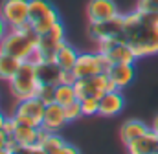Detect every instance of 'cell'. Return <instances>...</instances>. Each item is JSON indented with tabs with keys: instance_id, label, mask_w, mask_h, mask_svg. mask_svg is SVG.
I'll list each match as a JSON object with an SVG mask.
<instances>
[{
	"instance_id": "6da1fadb",
	"label": "cell",
	"mask_w": 158,
	"mask_h": 154,
	"mask_svg": "<svg viewBox=\"0 0 158 154\" xmlns=\"http://www.w3.org/2000/svg\"><path fill=\"white\" fill-rule=\"evenodd\" d=\"M39 40V33L35 31L33 24L28 22L20 28H13L0 42V51L19 59V61H33L35 46Z\"/></svg>"
},
{
	"instance_id": "484cf974",
	"label": "cell",
	"mask_w": 158,
	"mask_h": 154,
	"mask_svg": "<svg viewBox=\"0 0 158 154\" xmlns=\"http://www.w3.org/2000/svg\"><path fill=\"white\" fill-rule=\"evenodd\" d=\"M64 114H66V119H68V123H70V121H77L79 117L83 116L81 101H79V99H76L74 103L66 105V107H64Z\"/></svg>"
},
{
	"instance_id": "44dd1931",
	"label": "cell",
	"mask_w": 158,
	"mask_h": 154,
	"mask_svg": "<svg viewBox=\"0 0 158 154\" xmlns=\"http://www.w3.org/2000/svg\"><path fill=\"white\" fill-rule=\"evenodd\" d=\"M76 99H77V94H76L74 83H61V84H57V88H55V103L66 107V105L74 103Z\"/></svg>"
},
{
	"instance_id": "7a4b0ae2",
	"label": "cell",
	"mask_w": 158,
	"mask_h": 154,
	"mask_svg": "<svg viewBox=\"0 0 158 154\" xmlns=\"http://www.w3.org/2000/svg\"><path fill=\"white\" fill-rule=\"evenodd\" d=\"M37 88H39V81L35 74V61H22L19 72L9 81L11 95L17 101H22V99L33 97L37 94Z\"/></svg>"
},
{
	"instance_id": "ffe728a7",
	"label": "cell",
	"mask_w": 158,
	"mask_h": 154,
	"mask_svg": "<svg viewBox=\"0 0 158 154\" xmlns=\"http://www.w3.org/2000/svg\"><path fill=\"white\" fill-rule=\"evenodd\" d=\"M64 145H66V141L63 140V136L59 132H46V130H44L42 140L39 143V147L46 154H57Z\"/></svg>"
},
{
	"instance_id": "5b68a950",
	"label": "cell",
	"mask_w": 158,
	"mask_h": 154,
	"mask_svg": "<svg viewBox=\"0 0 158 154\" xmlns=\"http://www.w3.org/2000/svg\"><path fill=\"white\" fill-rule=\"evenodd\" d=\"M74 86H76L77 99H83V97H98L99 99L105 92L118 90L116 84L110 81V77L107 74H98V75L85 77V79H76Z\"/></svg>"
},
{
	"instance_id": "603a6c76",
	"label": "cell",
	"mask_w": 158,
	"mask_h": 154,
	"mask_svg": "<svg viewBox=\"0 0 158 154\" xmlns=\"http://www.w3.org/2000/svg\"><path fill=\"white\" fill-rule=\"evenodd\" d=\"M53 6L50 4V0H30V22L35 24Z\"/></svg>"
},
{
	"instance_id": "e575fe53",
	"label": "cell",
	"mask_w": 158,
	"mask_h": 154,
	"mask_svg": "<svg viewBox=\"0 0 158 154\" xmlns=\"http://www.w3.org/2000/svg\"><path fill=\"white\" fill-rule=\"evenodd\" d=\"M156 154H158V152H156Z\"/></svg>"
},
{
	"instance_id": "30bf717a",
	"label": "cell",
	"mask_w": 158,
	"mask_h": 154,
	"mask_svg": "<svg viewBox=\"0 0 158 154\" xmlns=\"http://www.w3.org/2000/svg\"><path fill=\"white\" fill-rule=\"evenodd\" d=\"M68 123L66 114H64V107L59 103H50L46 105L44 117H42V130L46 132H61L64 128V125Z\"/></svg>"
},
{
	"instance_id": "7402d4cb",
	"label": "cell",
	"mask_w": 158,
	"mask_h": 154,
	"mask_svg": "<svg viewBox=\"0 0 158 154\" xmlns=\"http://www.w3.org/2000/svg\"><path fill=\"white\" fill-rule=\"evenodd\" d=\"M57 22H61V17H59V13H57V9L55 7H52L40 20H37L35 24H33V28H35V31L42 35V33H46L48 30H52Z\"/></svg>"
},
{
	"instance_id": "83f0119b",
	"label": "cell",
	"mask_w": 158,
	"mask_h": 154,
	"mask_svg": "<svg viewBox=\"0 0 158 154\" xmlns=\"http://www.w3.org/2000/svg\"><path fill=\"white\" fill-rule=\"evenodd\" d=\"M9 154H33V147H26V145H20V143H11L9 145Z\"/></svg>"
},
{
	"instance_id": "4316f807",
	"label": "cell",
	"mask_w": 158,
	"mask_h": 154,
	"mask_svg": "<svg viewBox=\"0 0 158 154\" xmlns=\"http://www.w3.org/2000/svg\"><path fill=\"white\" fill-rule=\"evenodd\" d=\"M136 9L147 13V11H158V0H138Z\"/></svg>"
},
{
	"instance_id": "cb8c5ba5",
	"label": "cell",
	"mask_w": 158,
	"mask_h": 154,
	"mask_svg": "<svg viewBox=\"0 0 158 154\" xmlns=\"http://www.w3.org/2000/svg\"><path fill=\"white\" fill-rule=\"evenodd\" d=\"M55 88L57 86H53V84H39L35 95L39 97L42 103H46V105L55 103Z\"/></svg>"
},
{
	"instance_id": "f1b7e54d",
	"label": "cell",
	"mask_w": 158,
	"mask_h": 154,
	"mask_svg": "<svg viewBox=\"0 0 158 154\" xmlns=\"http://www.w3.org/2000/svg\"><path fill=\"white\" fill-rule=\"evenodd\" d=\"M7 31H9V26H7V22L2 18V15H0V42L4 40L6 35H7Z\"/></svg>"
},
{
	"instance_id": "52a82bcc",
	"label": "cell",
	"mask_w": 158,
	"mask_h": 154,
	"mask_svg": "<svg viewBox=\"0 0 158 154\" xmlns=\"http://www.w3.org/2000/svg\"><path fill=\"white\" fill-rule=\"evenodd\" d=\"M125 24V15L118 13L112 18L99 20V22H88V37L94 42L109 40V38H119Z\"/></svg>"
},
{
	"instance_id": "7c38bea8",
	"label": "cell",
	"mask_w": 158,
	"mask_h": 154,
	"mask_svg": "<svg viewBox=\"0 0 158 154\" xmlns=\"http://www.w3.org/2000/svg\"><path fill=\"white\" fill-rule=\"evenodd\" d=\"M13 117V116H11ZM15 121V119H13ZM42 127H33V125H26V123H20V121H15V130H13V136H15V141L20 143V145H26V147H39L40 140H42Z\"/></svg>"
},
{
	"instance_id": "3957f363",
	"label": "cell",
	"mask_w": 158,
	"mask_h": 154,
	"mask_svg": "<svg viewBox=\"0 0 158 154\" xmlns=\"http://www.w3.org/2000/svg\"><path fill=\"white\" fill-rule=\"evenodd\" d=\"M110 66H112V63L105 53L85 51V53H79L77 63L72 68V74L76 79H85V77H92L98 74H107L110 70Z\"/></svg>"
},
{
	"instance_id": "4fadbf2b",
	"label": "cell",
	"mask_w": 158,
	"mask_h": 154,
	"mask_svg": "<svg viewBox=\"0 0 158 154\" xmlns=\"http://www.w3.org/2000/svg\"><path fill=\"white\" fill-rule=\"evenodd\" d=\"M129 154H156L158 152V134L156 130L151 127L149 132L140 136L138 140L131 141L125 145Z\"/></svg>"
},
{
	"instance_id": "f546056e",
	"label": "cell",
	"mask_w": 158,
	"mask_h": 154,
	"mask_svg": "<svg viewBox=\"0 0 158 154\" xmlns=\"http://www.w3.org/2000/svg\"><path fill=\"white\" fill-rule=\"evenodd\" d=\"M57 154H79V151L76 149V147H74V145L66 143V145H64V147H63V149H61V151H59Z\"/></svg>"
},
{
	"instance_id": "ac0fdd59",
	"label": "cell",
	"mask_w": 158,
	"mask_h": 154,
	"mask_svg": "<svg viewBox=\"0 0 158 154\" xmlns=\"http://www.w3.org/2000/svg\"><path fill=\"white\" fill-rule=\"evenodd\" d=\"M132 51H134V55H136L138 59L156 55V53H158V26L151 31V35L145 38L142 44L134 46V48H132Z\"/></svg>"
},
{
	"instance_id": "2e32d148",
	"label": "cell",
	"mask_w": 158,
	"mask_h": 154,
	"mask_svg": "<svg viewBox=\"0 0 158 154\" xmlns=\"http://www.w3.org/2000/svg\"><path fill=\"white\" fill-rule=\"evenodd\" d=\"M149 128H151V127H147V125H145L143 121H140V119H127V121L121 125V128H119L121 141L127 145V143L138 140L140 136H143L145 132H149Z\"/></svg>"
},
{
	"instance_id": "9a60e30c",
	"label": "cell",
	"mask_w": 158,
	"mask_h": 154,
	"mask_svg": "<svg viewBox=\"0 0 158 154\" xmlns=\"http://www.w3.org/2000/svg\"><path fill=\"white\" fill-rule=\"evenodd\" d=\"M107 75L110 77V81L116 84L118 90H123L125 86H129L134 79V68L132 64H125V63H118L112 64L110 70L107 72Z\"/></svg>"
},
{
	"instance_id": "4dcf8cb0",
	"label": "cell",
	"mask_w": 158,
	"mask_h": 154,
	"mask_svg": "<svg viewBox=\"0 0 158 154\" xmlns=\"http://www.w3.org/2000/svg\"><path fill=\"white\" fill-rule=\"evenodd\" d=\"M33 154H46V152H44L40 147H33Z\"/></svg>"
},
{
	"instance_id": "e0dca14e",
	"label": "cell",
	"mask_w": 158,
	"mask_h": 154,
	"mask_svg": "<svg viewBox=\"0 0 158 154\" xmlns=\"http://www.w3.org/2000/svg\"><path fill=\"white\" fill-rule=\"evenodd\" d=\"M77 50L74 48V46H70L66 40L59 46V50H57V53H55V63L63 68V70H66V72H72V68L76 66V63H77Z\"/></svg>"
},
{
	"instance_id": "1f68e13d",
	"label": "cell",
	"mask_w": 158,
	"mask_h": 154,
	"mask_svg": "<svg viewBox=\"0 0 158 154\" xmlns=\"http://www.w3.org/2000/svg\"><path fill=\"white\" fill-rule=\"evenodd\" d=\"M4 121H6V116H4V114H2V112H0V127L4 125Z\"/></svg>"
},
{
	"instance_id": "8fae6325",
	"label": "cell",
	"mask_w": 158,
	"mask_h": 154,
	"mask_svg": "<svg viewBox=\"0 0 158 154\" xmlns=\"http://www.w3.org/2000/svg\"><path fill=\"white\" fill-rule=\"evenodd\" d=\"M118 6L114 0H90L86 4V17L88 22H99V20H107L116 17Z\"/></svg>"
},
{
	"instance_id": "9c48e42d",
	"label": "cell",
	"mask_w": 158,
	"mask_h": 154,
	"mask_svg": "<svg viewBox=\"0 0 158 154\" xmlns=\"http://www.w3.org/2000/svg\"><path fill=\"white\" fill-rule=\"evenodd\" d=\"M35 74L39 84H61L64 83L66 70H63L55 61H35Z\"/></svg>"
},
{
	"instance_id": "5bb4252c",
	"label": "cell",
	"mask_w": 158,
	"mask_h": 154,
	"mask_svg": "<svg viewBox=\"0 0 158 154\" xmlns=\"http://www.w3.org/2000/svg\"><path fill=\"white\" fill-rule=\"evenodd\" d=\"M123 105H125V99H123V95H121L119 90L105 92L99 97V116H103V117L118 116L123 110Z\"/></svg>"
},
{
	"instance_id": "ba28073f",
	"label": "cell",
	"mask_w": 158,
	"mask_h": 154,
	"mask_svg": "<svg viewBox=\"0 0 158 154\" xmlns=\"http://www.w3.org/2000/svg\"><path fill=\"white\" fill-rule=\"evenodd\" d=\"M0 15L7 22L9 30L20 28L30 22V0H4Z\"/></svg>"
},
{
	"instance_id": "836d02e7",
	"label": "cell",
	"mask_w": 158,
	"mask_h": 154,
	"mask_svg": "<svg viewBox=\"0 0 158 154\" xmlns=\"http://www.w3.org/2000/svg\"><path fill=\"white\" fill-rule=\"evenodd\" d=\"M156 134H158V132H156Z\"/></svg>"
},
{
	"instance_id": "277c9868",
	"label": "cell",
	"mask_w": 158,
	"mask_h": 154,
	"mask_svg": "<svg viewBox=\"0 0 158 154\" xmlns=\"http://www.w3.org/2000/svg\"><path fill=\"white\" fill-rule=\"evenodd\" d=\"M63 42H64V26L63 22H57L52 30L39 35L33 61H55V53Z\"/></svg>"
},
{
	"instance_id": "8992f818",
	"label": "cell",
	"mask_w": 158,
	"mask_h": 154,
	"mask_svg": "<svg viewBox=\"0 0 158 154\" xmlns=\"http://www.w3.org/2000/svg\"><path fill=\"white\" fill-rule=\"evenodd\" d=\"M44 110H46V103H42L37 95L17 101V108L13 112V119L26 123V125H33V127H40L42 125V117H44Z\"/></svg>"
},
{
	"instance_id": "d6986e66",
	"label": "cell",
	"mask_w": 158,
	"mask_h": 154,
	"mask_svg": "<svg viewBox=\"0 0 158 154\" xmlns=\"http://www.w3.org/2000/svg\"><path fill=\"white\" fill-rule=\"evenodd\" d=\"M20 64H22V61L15 59V57L7 55V53H4V51H0V79L9 83V81L15 77V74L19 72Z\"/></svg>"
},
{
	"instance_id": "d4e9b609",
	"label": "cell",
	"mask_w": 158,
	"mask_h": 154,
	"mask_svg": "<svg viewBox=\"0 0 158 154\" xmlns=\"http://www.w3.org/2000/svg\"><path fill=\"white\" fill-rule=\"evenodd\" d=\"M81 101V108H83V116H94L99 114V99L98 97H83Z\"/></svg>"
},
{
	"instance_id": "d6a6232c",
	"label": "cell",
	"mask_w": 158,
	"mask_h": 154,
	"mask_svg": "<svg viewBox=\"0 0 158 154\" xmlns=\"http://www.w3.org/2000/svg\"><path fill=\"white\" fill-rule=\"evenodd\" d=\"M0 154H9V151H7V149H2V151H0Z\"/></svg>"
}]
</instances>
